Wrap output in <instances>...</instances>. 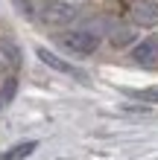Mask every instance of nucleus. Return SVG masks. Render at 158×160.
I'll use <instances>...</instances> for the list:
<instances>
[{"instance_id":"f257e3e1","label":"nucleus","mask_w":158,"mask_h":160,"mask_svg":"<svg viewBox=\"0 0 158 160\" xmlns=\"http://www.w3.org/2000/svg\"><path fill=\"white\" fill-rule=\"evenodd\" d=\"M76 18V9L64 0H44L41 3V21L47 26H64Z\"/></svg>"},{"instance_id":"f03ea898","label":"nucleus","mask_w":158,"mask_h":160,"mask_svg":"<svg viewBox=\"0 0 158 160\" xmlns=\"http://www.w3.org/2000/svg\"><path fill=\"white\" fill-rule=\"evenodd\" d=\"M62 44L68 47L70 52H79V55H91L100 47V35H94L91 29H73V32H68L62 38Z\"/></svg>"},{"instance_id":"7ed1b4c3","label":"nucleus","mask_w":158,"mask_h":160,"mask_svg":"<svg viewBox=\"0 0 158 160\" xmlns=\"http://www.w3.org/2000/svg\"><path fill=\"white\" fill-rule=\"evenodd\" d=\"M132 21L138 26H155L158 23V3L155 0H135L132 3Z\"/></svg>"},{"instance_id":"20e7f679","label":"nucleus","mask_w":158,"mask_h":160,"mask_svg":"<svg viewBox=\"0 0 158 160\" xmlns=\"http://www.w3.org/2000/svg\"><path fill=\"white\" fill-rule=\"evenodd\" d=\"M132 58L141 67H158V38H146L132 50Z\"/></svg>"},{"instance_id":"39448f33","label":"nucleus","mask_w":158,"mask_h":160,"mask_svg":"<svg viewBox=\"0 0 158 160\" xmlns=\"http://www.w3.org/2000/svg\"><path fill=\"white\" fill-rule=\"evenodd\" d=\"M38 58L47 64V67H53V70L64 73V76H76V79H82V82H85V73H82V70H76L73 64H68L64 58H59V55H53L50 50H44V47H38Z\"/></svg>"},{"instance_id":"423d86ee","label":"nucleus","mask_w":158,"mask_h":160,"mask_svg":"<svg viewBox=\"0 0 158 160\" xmlns=\"http://www.w3.org/2000/svg\"><path fill=\"white\" fill-rule=\"evenodd\" d=\"M35 152V143H21V146H15V148H9L6 154H0V160H21L26 154H32Z\"/></svg>"},{"instance_id":"0eeeda50","label":"nucleus","mask_w":158,"mask_h":160,"mask_svg":"<svg viewBox=\"0 0 158 160\" xmlns=\"http://www.w3.org/2000/svg\"><path fill=\"white\" fill-rule=\"evenodd\" d=\"M135 96H138V99H144V102H158V88H150V90H138Z\"/></svg>"},{"instance_id":"6e6552de","label":"nucleus","mask_w":158,"mask_h":160,"mask_svg":"<svg viewBox=\"0 0 158 160\" xmlns=\"http://www.w3.org/2000/svg\"><path fill=\"white\" fill-rule=\"evenodd\" d=\"M129 41H132V32L129 29H117L114 32V44H129Z\"/></svg>"},{"instance_id":"1a4fd4ad","label":"nucleus","mask_w":158,"mask_h":160,"mask_svg":"<svg viewBox=\"0 0 158 160\" xmlns=\"http://www.w3.org/2000/svg\"><path fill=\"white\" fill-rule=\"evenodd\" d=\"M3 105H6V99H3V93H0V108H3Z\"/></svg>"}]
</instances>
